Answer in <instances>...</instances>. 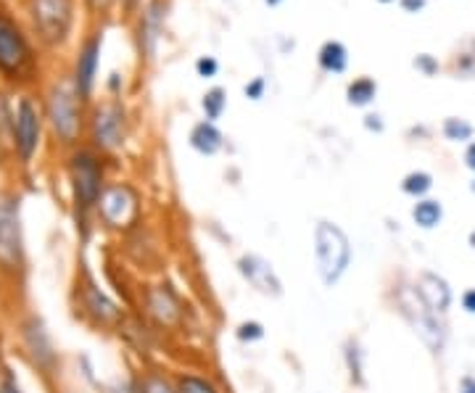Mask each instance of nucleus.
Returning <instances> with one entry per match:
<instances>
[{
    "label": "nucleus",
    "instance_id": "1",
    "mask_svg": "<svg viewBox=\"0 0 475 393\" xmlns=\"http://www.w3.org/2000/svg\"><path fill=\"white\" fill-rule=\"evenodd\" d=\"M69 182H72V203L74 220L83 235L90 232L95 220V206L106 191V172L95 148H77L69 159Z\"/></svg>",
    "mask_w": 475,
    "mask_h": 393
},
{
    "label": "nucleus",
    "instance_id": "2",
    "mask_svg": "<svg viewBox=\"0 0 475 393\" xmlns=\"http://www.w3.org/2000/svg\"><path fill=\"white\" fill-rule=\"evenodd\" d=\"M314 272L325 288H336L351 270L354 261V246L346 230L331 222V220H317L314 225Z\"/></svg>",
    "mask_w": 475,
    "mask_h": 393
},
{
    "label": "nucleus",
    "instance_id": "3",
    "mask_svg": "<svg viewBox=\"0 0 475 393\" xmlns=\"http://www.w3.org/2000/svg\"><path fill=\"white\" fill-rule=\"evenodd\" d=\"M393 307L401 314V319L415 330V336L425 343V349L433 357H444V351H447L449 346L447 317L428 309L412 282H404V285L393 288Z\"/></svg>",
    "mask_w": 475,
    "mask_h": 393
},
{
    "label": "nucleus",
    "instance_id": "4",
    "mask_svg": "<svg viewBox=\"0 0 475 393\" xmlns=\"http://www.w3.org/2000/svg\"><path fill=\"white\" fill-rule=\"evenodd\" d=\"M27 267L22 209L16 196H0V278L19 280Z\"/></svg>",
    "mask_w": 475,
    "mask_h": 393
},
{
    "label": "nucleus",
    "instance_id": "5",
    "mask_svg": "<svg viewBox=\"0 0 475 393\" xmlns=\"http://www.w3.org/2000/svg\"><path fill=\"white\" fill-rule=\"evenodd\" d=\"M140 317H145L159 333H180L188 322V309L172 282H153L140 288Z\"/></svg>",
    "mask_w": 475,
    "mask_h": 393
},
{
    "label": "nucleus",
    "instance_id": "6",
    "mask_svg": "<svg viewBox=\"0 0 475 393\" xmlns=\"http://www.w3.org/2000/svg\"><path fill=\"white\" fill-rule=\"evenodd\" d=\"M143 217V198L130 182H109L95 206V220L112 232H133Z\"/></svg>",
    "mask_w": 475,
    "mask_h": 393
},
{
    "label": "nucleus",
    "instance_id": "7",
    "mask_svg": "<svg viewBox=\"0 0 475 393\" xmlns=\"http://www.w3.org/2000/svg\"><path fill=\"white\" fill-rule=\"evenodd\" d=\"M45 119L61 145H74L83 135V98L74 83H58L48 93Z\"/></svg>",
    "mask_w": 475,
    "mask_h": 393
},
{
    "label": "nucleus",
    "instance_id": "8",
    "mask_svg": "<svg viewBox=\"0 0 475 393\" xmlns=\"http://www.w3.org/2000/svg\"><path fill=\"white\" fill-rule=\"evenodd\" d=\"M74 304H77V314L87 325L104 328V330H116L122 325V319L127 317L124 309L98 285L95 275L90 270H83V275H77Z\"/></svg>",
    "mask_w": 475,
    "mask_h": 393
},
{
    "label": "nucleus",
    "instance_id": "9",
    "mask_svg": "<svg viewBox=\"0 0 475 393\" xmlns=\"http://www.w3.org/2000/svg\"><path fill=\"white\" fill-rule=\"evenodd\" d=\"M16 328H19V349L32 369L40 372L43 378H54L61 367V359H58L56 343L51 338V330L45 328L43 317L29 311L19 319Z\"/></svg>",
    "mask_w": 475,
    "mask_h": 393
},
{
    "label": "nucleus",
    "instance_id": "10",
    "mask_svg": "<svg viewBox=\"0 0 475 393\" xmlns=\"http://www.w3.org/2000/svg\"><path fill=\"white\" fill-rule=\"evenodd\" d=\"M29 16L40 40L48 45H58L69 34L72 19H74V3L72 0H29Z\"/></svg>",
    "mask_w": 475,
    "mask_h": 393
},
{
    "label": "nucleus",
    "instance_id": "11",
    "mask_svg": "<svg viewBox=\"0 0 475 393\" xmlns=\"http://www.w3.org/2000/svg\"><path fill=\"white\" fill-rule=\"evenodd\" d=\"M90 141L101 153H112L127 141V112L119 101H106L95 106L90 119Z\"/></svg>",
    "mask_w": 475,
    "mask_h": 393
},
{
    "label": "nucleus",
    "instance_id": "12",
    "mask_svg": "<svg viewBox=\"0 0 475 393\" xmlns=\"http://www.w3.org/2000/svg\"><path fill=\"white\" fill-rule=\"evenodd\" d=\"M32 69V48L22 27L0 11V72L11 80L25 77Z\"/></svg>",
    "mask_w": 475,
    "mask_h": 393
},
{
    "label": "nucleus",
    "instance_id": "13",
    "mask_svg": "<svg viewBox=\"0 0 475 393\" xmlns=\"http://www.w3.org/2000/svg\"><path fill=\"white\" fill-rule=\"evenodd\" d=\"M235 270H238V275L243 278V282L252 288L253 293H259V296H264V299H282L285 288H282L278 270H275V264H272L270 259H264L262 253H241L238 261H235Z\"/></svg>",
    "mask_w": 475,
    "mask_h": 393
},
{
    "label": "nucleus",
    "instance_id": "14",
    "mask_svg": "<svg viewBox=\"0 0 475 393\" xmlns=\"http://www.w3.org/2000/svg\"><path fill=\"white\" fill-rule=\"evenodd\" d=\"M40 138H43V113L29 98H22L14 113V153L19 156L22 164H29L35 159Z\"/></svg>",
    "mask_w": 475,
    "mask_h": 393
},
{
    "label": "nucleus",
    "instance_id": "15",
    "mask_svg": "<svg viewBox=\"0 0 475 393\" xmlns=\"http://www.w3.org/2000/svg\"><path fill=\"white\" fill-rule=\"evenodd\" d=\"M412 285H415L418 296L425 301L428 309H433L441 317H449L451 304H454V288L444 275H439L433 270H420L418 275L412 278Z\"/></svg>",
    "mask_w": 475,
    "mask_h": 393
},
{
    "label": "nucleus",
    "instance_id": "16",
    "mask_svg": "<svg viewBox=\"0 0 475 393\" xmlns=\"http://www.w3.org/2000/svg\"><path fill=\"white\" fill-rule=\"evenodd\" d=\"M98 56H101V34H95L84 43L80 58H77V66H74V87H77L83 101H87V95L93 93L95 72H98Z\"/></svg>",
    "mask_w": 475,
    "mask_h": 393
},
{
    "label": "nucleus",
    "instance_id": "17",
    "mask_svg": "<svg viewBox=\"0 0 475 393\" xmlns=\"http://www.w3.org/2000/svg\"><path fill=\"white\" fill-rule=\"evenodd\" d=\"M191 148L201 153V156H217L224 148V135L223 130L217 127V122H209V119H201L191 127V135H188Z\"/></svg>",
    "mask_w": 475,
    "mask_h": 393
},
{
    "label": "nucleus",
    "instance_id": "18",
    "mask_svg": "<svg viewBox=\"0 0 475 393\" xmlns=\"http://www.w3.org/2000/svg\"><path fill=\"white\" fill-rule=\"evenodd\" d=\"M135 393H177V380L164 367L148 365L133 378Z\"/></svg>",
    "mask_w": 475,
    "mask_h": 393
},
{
    "label": "nucleus",
    "instance_id": "19",
    "mask_svg": "<svg viewBox=\"0 0 475 393\" xmlns=\"http://www.w3.org/2000/svg\"><path fill=\"white\" fill-rule=\"evenodd\" d=\"M410 217H412V222L418 230H425V232H430V230H439V227L444 225V217H447V209H444V203L439 201V198L428 196V198H420L412 203V211H410Z\"/></svg>",
    "mask_w": 475,
    "mask_h": 393
},
{
    "label": "nucleus",
    "instance_id": "20",
    "mask_svg": "<svg viewBox=\"0 0 475 393\" xmlns=\"http://www.w3.org/2000/svg\"><path fill=\"white\" fill-rule=\"evenodd\" d=\"M177 380V393H224L223 386L201 369H180L174 372Z\"/></svg>",
    "mask_w": 475,
    "mask_h": 393
},
{
    "label": "nucleus",
    "instance_id": "21",
    "mask_svg": "<svg viewBox=\"0 0 475 393\" xmlns=\"http://www.w3.org/2000/svg\"><path fill=\"white\" fill-rule=\"evenodd\" d=\"M433 185H436V177H433L430 172H425V169H412V172H407V174L401 177V182H399L401 193L410 196L412 201L430 196Z\"/></svg>",
    "mask_w": 475,
    "mask_h": 393
},
{
    "label": "nucleus",
    "instance_id": "22",
    "mask_svg": "<svg viewBox=\"0 0 475 393\" xmlns=\"http://www.w3.org/2000/svg\"><path fill=\"white\" fill-rule=\"evenodd\" d=\"M317 61H320V66H322L325 72H331V74H341V72H346V66H349V51H346V45H343V43H338V40H328V43L320 48Z\"/></svg>",
    "mask_w": 475,
    "mask_h": 393
},
{
    "label": "nucleus",
    "instance_id": "23",
    "mask_svg": "<svg viewBox=\"0 0 475 393\" xmlns=\"http://www.w3.org/2000/svg\"><path fill=\"white\" fill-rule=\"evenodd\" d=\"M441 138L451 145H468L470 141H475L473 122H468L462 116H447L441 122Z\"/></svg>",
    "mask_w": 475,
    "mask_h": 393
},
{
    "label": "nucleus",
    "instance_id": "24",
    "mask_svg": "<svg viewBox=\"0 0 475 393\" xmlns=\"http://www.w3.org/2000/svg\"><path fill=\"white\" fill-rule=\"evenodd\" d=\"M375 98H378V83L372 77H357L354 83H349V87H346V101L354 109L370 106Z\"/></svg>",
    "mask_w": 475,
    "mask_h": 393
},
{
    "label": "nucleus",
    "instance_id": "25",
    "mask_svg": "<svg viewBox=\"0 0 475 393\" xmlns=\"http://www.w3.org/2000/svg\"><path fill=\"white\" fill-rule=\"evenodd\" d=\"M343 357H346V369H349L351 383H354V386H364V354L362 349H360V340H357V338H349V340H346Z\"/></svg>",
    "mask_w": 475,
    "mask_h": 393
},
{
    "label": "nucleus",
    "instance_id": "26",
    "mask_svg": "<svg viewBox=\"0 0 475 393\" xmlns=\"http://www.w3.org/2000/svg\"><path fill=\"white\" fill-rule=\"evenodd\" d=\"M201 109H203V116L209 122H217L224 113V109H227V93H224L223 87L206 90V95L201 98Z\"/></svg>",
    "mask_w": 475,
    "mask_h": 393
},
{
    "label": "nucleus",
    "instance_id": "27",
    "mask_svg": "<svg viewBox=\"0 0 475 393\" xmlns=\"http://www.w3.org/2000/svg\"><path fill=\"white\" fill-rule=\"evenodd\" d=\"M454 77L457 80H475V37L468 40V48L454 56Z\"/></svg>",
    "mask_w": 475,
    "mask_h": 393
},
{
    "label": "nucleus",
    "instance_id": "28",
    "mask_svg": "<svg viewBox=\"0 0 475 393\" xmlns=\"http://www.w3.org/2000/svg\"><path fill=\"white\" fill-rule=\"evenodd\" d=\"M235 338L243 343V346H253V343H262L267 338V328L259 322V319H243L238 322L235 328Z\"/></svg>",
    "mask_w": 475,
    "mask_h": 393
},
{
    "label": "nucleus",
    "instance_id": "29",
    "mask_svg": "<svg viewBox=\"0 0 475 393\" xmlns=\"http://www.w3.org/2000/svg\"><path fill=\"white\" fill-rule=\"evenodd\" d=\"M14 113L16 109H11L5 95H0V145H11V148H14Z\"/></svg>",
    "mask_w": 475,
    "mask_h": 393
},
{
    "label": "nucleus",
    "instance_id": "30",
    "mask_svg": "<svg viewBox=\"0 0 475 393\" xmlns=\"http://www.w3.org/2000/svg\"><path fill=\"white\" fill-rule=\"evenodd\" d=\"M412 66L418 69L422 77H439L441 74V61L430 54H418L412 58Z\"/></svg>",
    "mask_w": 475,
    "mask_h": 393
},
{
    "label": "nucleus",
    "instance_id": "31",
    "mask_svg": "<svg viewBox=\"0 0 475 393\" xmlns=\"http://www.w3.org/2000/svg\"><path fill=\"white\" fill-rule=\"evenodd\" d=\"M196 72L198 77H217V72H220V64H217V58L214 56H201L196 61Z\"/></svg>",
    "mask_w": 475,
    "mask_h": 393
},
{
    "label": "nucleus",
    "instance_id": "32",
    "mask_svg": "<svg viewBox=\"0 0 475 393\" xmlns=\"http://www.w3.org/2000/svg\"><path fill=\"white\" fill-rule=\"evenodd\" d=\"M0 393H22V386L16 380V372L11 367H5V372L0 375Z\"/></svg>",
    "mask_w": 475,
    "mask_h": 393
},
{
    "label": "nucleus",
    "instance_id": "33",
    "mask_svg": "<svg viewBox=\"0 0 475 393\" xmlns=\"http://www.w3.org/2000/svg\"><path fill=\"white\" fill-rule=\"evenodd\" d=\"M264 87H267L264 77H253L252 83L243 87V93H246V98H252V101H262V98H264Z\"/></svg>",
    "mask_w": 475,
    "mask_h": 393
},
{
    "label": "nucleus",
    "instance_id": "34",
    "mask_svg": "<svg viewBox=\"0 0 475 393\" xmlns=\"http://www.w3.org/2000/svg\"><path fill=\"white\" fill-rule=\"evenodd\" d=\"M460 307H462L465 314L475 317V288H465V290L460 293Z\"/></svg>",
    "mask_w": 475,
    "mask_h": 393
},
{
    "label": "nucleus",
    "instance_id": "35",
    "mask_svg": "<svg viewBox=\"0 0 475 393\" xmlns=\"http://www.w3.org/2000/svg\"><path fill=\"white\" fill-rule=\"evenodd\" d=\"M462 164L468 172H473L475 174V141H470L465 145V151H462Z\"/></svg>",
    "mask_w": 475,
    "mask_h": 393
},
{
    "label": "nucleus",
    "instance_id": "36",
    "mask_svg": "<svg viewBox=\"0 0 475 393\" xmlns=\"http://www.w3.org/2000/svg\"><path fill=\"white\" fill-rule=\"evenodd\" d=\"M364 127H367V130H375V133H383L386 124H383V116H381V113H367V116H364Z\"/></svg>",
    "mask_w": 475,
    "mask_h": 393
},
{
    "label": "nucleus",
    "instance_id": "37",
    "mask_svg": "<svg viewBox=\"0 0 475 393\" xmlns=\"http://www.w3.org/2000/svg\"><path fill=\"white\" fill-rule=\"evenodd\" d=\"M457 393H475V375H462L460 380H457Z\"/></svg>",
    "mask_w": 475,
    "mask_h": 393
},
{
    "label": "nucleus",
    "instance_id": "38",
    "mask_svg": "<svg viewBox=\"0 0 475 393\" xmlns=\"http://www.w3.org/2000/svg\"><path fill=\"white\" fill-rule=\"evenodd\" d=\"M425 3H428V0H399V5H401L407 14H420V11L425 8Z\"/></svg>",
    "mask_w": 475,
    "mask_h": 393
},
{
    "label": "nucleus",
    "instance_id": "39",
    "mask_svg": "<svg viewBox=\"0 0 475 393\" xmlns=\"http://www.w3.org/2000/svg\"><path fill=\"white\" fill-rule=\"evenodd\" d=\"M114 0H87V5L93 8V11H106L109 5H112Z\"/></svg>",
    "mask_w": 475,
    "mask_h": 393
},
{
    "label": "nucleus",
    "instance_id": "40",
    "mask_svg": "<svg viewBox=\"0 0 475 393\" xmlns=\"http://www.w3.org/2000/svg\"><path fill=\"white\" fill-rule=\"evenodd\" d=\"M5 354H3V343H0V375H3V372H5Z\"/></svg>",
    "mask_w": 475,
    "mask_h": 393
},
{
    "label": "nucleus",
    "instance_id": "41",
    "mask_svg": "<svg viewBox=\"0 0 475 393\" xmlns=\"http://www.w3.org/2000/svg\"><path fill=\"white\" fill-rule=\"evenodd\" d=\"M468 246H470V249L475 251V227L470 230V232H468Z\"/></svg>",
    "mask_w": 475,
    "mask_h": 393
},
{
    "label": "nucleus",
    "instance_id": "42",
    "mask_svg": "<svg viewBox=\"0 0 475 393\" xmlns=\"http://www.w3.org/2000/svg\"><path fill=\"white\" fill-rule=\"evenodd\" d=\"M468 188H470V193L475 196V174H473V180H470V185H468Z\"/></svg>",
    "mask_w": 475,
    "mask_h": 393
},
{
    "label": "nucleus",
    "instance_id": "43",
    "mask_svg": "<svg viewBox=\"0 0 475 393\" xmlns=\"http://www.w3.org/2000/svg\"><path fill=\"white\" fill-rule=\"evenodd\" d=\"M267 5H278V3H282V0H264Z\"/></svg>",
    "mask_w": 475,
    "mask_h": 393
},
{
    "label": "nucleus",
    "instance_id": "44",
    "mask_svg": "<svg viewBox=\"0 0 475 393\" xmlns=\"http://www.w3.org/2000/svg\"><path fill=\"white\" fill-rule=\"evenodd\" d=\"M381 3H393V0H381Z\"/></svg>",
    "mask_w": 475,
    "mask_h": 393
}]
</instances>
